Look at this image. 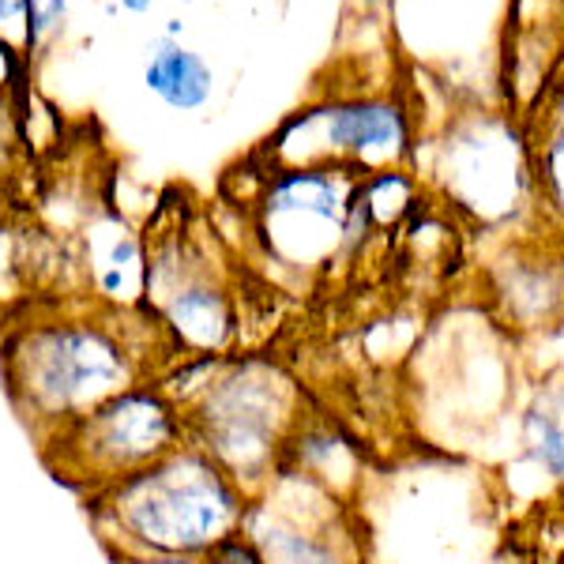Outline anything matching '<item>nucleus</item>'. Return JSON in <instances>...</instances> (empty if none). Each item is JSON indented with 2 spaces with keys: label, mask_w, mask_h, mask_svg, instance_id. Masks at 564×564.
I'll return each mask as SVG.
<instances>
[{
  "label": "nucleus",
  "mask_w": 564,
  "mask_h": 564,
  "mask_svg": "<svg viewBox=\"0 0 564 564\" xmlns=\"http://www.w3.org/2000/svg\"><path fill=\"white\" fill-rule=\"evenodd\" d=\"M98 539L117 561H196L234 539L252 497L196 444H177L151 467L87 497Z\"/></svg>",
  "instance_id": "2"
},
{
  "label": "nucleus",
  "mask_w": 564,
  "mask_h": 564,
  "mask_svg": "<svg viewBox=\"0 0 564 564\" xmlns=\"http://www.w3.org/2000/svg\"><path fill=\"white\" fill-rule=\"evenodd\" d=\"M347 166L271 170L257 196V226L271 257L316 263L343 241L358 215V181Z\"/></svg>",
  "instance_id": "6"
},
{
  "label": "nucleus",
  "mask_w": 564,
  "mask_h": 564,
  "mask_svg": "<svg viewBox=\"0 0 564 564\" xmlns=\"http://www.w3.org/2000/svg\"><path fill=\"white\" fill-rule=\"evenodd\" d=\"M140 84L162 109H170L177 117H196L215 102L218 72L196 45L154 34L143 45Z\"/></svg>",
  "instance_id": "9"
},
{
  "label": "nucleus",
  "mask_w": 564,
  "mask_h": 564,
  "mask_svg": "<svg viewBox=\"0 0 564 564\" xmlns=\"http://www.w3.org/2000/svg\"><path fill=\"white\" fill-rule=\"evenodd\" d=\"M113 4H117V12L132 15V20H143V15H151L162 0H113Z\"/></svg>",
  "instance_id": "15"
},
{
  "label": "nucleus",
  "mask_w": 564,
  "mask_h": 564,
  "mask_svg": "<svg viewBox=\"0 0 564 564\" xmlns=\"http://www.w3.org/2000/svg\"><path fill=\"white\" fill-rule=\"evenodd\" d=\"M151 347L174 354L148 308L109 313L95 302L90 308L23 305V316L8 324L0 343V372L12 403L45 441L117 391L154 380Z\"/></svg>",
  "instance_id": "1"
},
{
  "label": "nucleus",
  "mask_w": 564,
  "mask_h": 564,
  "mask_svg": "<svg viewBox=\"0 0 564 564\" xmlns=\"http://www.w3.org/2000/svg\"><path fill=\"white\" fill-rule=\"evenodd\" d=\"M286 411L290 391L279 369L252 358L226 361L223 354L215 358L204 388L181 403L185 441L215 459L249 497L271 481L290 417Z\"/></svg>",
  "instance_id": "3"
},
{
  "label": "nucleus",
  "mask_w": 564,
  "mask_h": 564,
  "mask_svg": "<svg viewBox=\"0 0 564 564\" xmlns=\"http://www.w3.org/2000/svg\"><path fill=\"white\" fill-rule=\"evenodd\" d=\"M31 4V61L39 65L68 34L76 0H26Z\"/></svg>",
  "instance_id": "10"
},
{
  "label": "nucleus",
  "mask_w": 564,
  "mask_h": 564,
  "mask_svg": "<svg viewBox=\"0 0 564 564\" xmlns=\"http://www.w3.org/2000/svg\"><path fill=\"white\" fill-rule=\"evenodd\" d=\"M72 245L90 302L109 313H140L148 302V234L121 207L98 204Z\"/></svg>",
  "instance_id": "8"
},
{
  "label": "nucleus",
  "mask_w": 564,
  "mask_h": 564,
  "mask_svg": "<svg viewBox=\"0 0 564 564\" xmlns=\"http://www.w3.org/2000/svg\"><path fill=\"white\" fill-rule=\"evenodd\" d=\"M174 4L181 8V12H188V8H196V4H199V0H174Z\"/></svg>",
  "instance_id": "17"
},
{
  "label": "nucleus",
  "mask_w": 564,
  "mask_h": 564,
  "mask_svg": "<svg viewBox=\"0 0 564 564\" xmlns=\"http://www.w3.org/2000/svg\"><path fill=\"white\" fill-rule=\"evenodd\" d=\"M193 564H260V557H257V550H252V542L238 531L234 539H226V542L212 545L207 553H199Z\"/></svg>",
  "instance_id": "14"
},
{
  "label": "nucleus",
  "mask_w": 564,
  "mask_h": 564,
  "mask_svg": "<svg viewBox=\"0 0 564 564\" xmlns=\"http://www.w3.org/2000/svg\"><path fill=\"white\" fill-rule=\"evenodd\" d=\"M34 76V65L23 57V53H15L12 45L0 42V102H12L20 90L31 84Z\"/></svg>",
  "instance_id": "13"
},
{
  "label": "nucleus",
  "mask_w": 564,
  "mask_h": 564,
  "mask_svg": "<svg viewBox=\"0 0 564 564\" xmlns=\"http://www.w3.org/2000/svg\"><path fill=\"white\" fill-rule=\"evenodd\" d=\"M42 444L53 470L90 497L185 444V414L159 380H143L61 425Z\"/></svg>",
  "instance_id": "4"
},
{
  "label": "nucleus",
  "mask_w": 564,
  "mask_h": 564,
  "mask_svg": "<svg viewBox=\"0 0 564 564\" xmlns=\"http://www.w3.org/2000/svg\"><path fill=\"white\" fill-rule=\"evenodd\" d=\"M162 39H174V42H185L188 39V23L181 20V15H170V20H162Z\"/></svg>",
  "instance_id": "16"
},
{
  "label": "nucleus",
  "mask_w": 564,
  "mask_h": 564,
  "mask_svg": "<svg viewBox=\"0 0 564 564\" xmlns=\"http://www.w3.org/2000/svg\"><path fill=\"white\" fill-rule=\"evenodd\" d=\"M406 148L403 109L384 98H343L286 117L268 140L263 154L271 170L297 166H347L377 170Z\"/></svg>",
  "instance_id": "7"
},
{
  "label": "nucleus",
  "mask_w": 564,
  "mask_h": 564,
  "mask_svg": "<svg viewBox=\"0 0 564 564\" xmlns=\"http://www.w3.org/2000/svg\"><path fill=\"white\" fill-rule=\"evenodd\" d=\"M0 42L31 61V4L26 0H0Z\"/></svg>",
  "instance_id": "12"
},
{
  "label": "nucleus",
  "mask_w": 564,
  "mask_h": 564,
  "mask_svg": "<svg viewBox=\"0 0 564 564\" xmlns=\"http://www.w3.org/2000/svg\"><path fill=\"white\" fill-rule=\"evenodd\" d=\"M23 159H31V154L23 148L20 117H15V98H12V102H0V193H4L8 181L15 177Z\"/></svg>",
  "instance_id": "11"
},
{
  "label": "nucleus",
  "mask_w": 564,
  "mask_h": 564,
  "mask_svg": "<svg viewBox=\"0 0 564 564\" xmlns=\"http://www.w3.org/2000/svg\"><path fill=\"white\" fill-rule=\"evenodd\" d=\"M148 316L159 324L174 354L207 358L234 339V294L223 268L212 260V241L177 223L148 230Z\"/></svg>",
  "instance_id": "5"
}]
</instances>
